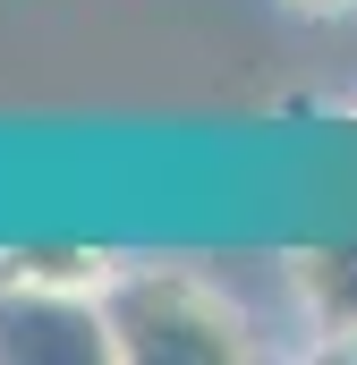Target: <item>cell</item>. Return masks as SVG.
Instances as JSON below:
<instances>
[{
	"label": "cell",
	"instance_id": "cell-1",
	"mask_svg": "<svg viewBox=\"0 0 357 365\" xmlns=\"http://www.w3.org/2000/svg\"><path fill=\"white\" fill-rule=\"evenodd\" d=\"M102 323H111V349L128 365H238L247 340V314L213 289V280L178 272V264H128V272L102 280Z\"/></svg>",
	"mask_w": 357,
	"mask_h": 365
},
{
	"label": "cell",
	"instance_id": "cell-2",
	"mask_svg": "<svg viewBox=\"0 0 357 365\" xmlns=\"http://www.w3.org/2000/svg\"><path fill=\"white\" fill-rule=\"evenodd\" d=\"M111 323H102V289H51V280L0 272V365H102Z\"/></svg>",
	"mask_w": 357,
	"mask_h": 365
},
{
	"label": "cell",
	"instance_id": "cell-3",
	"mask_svg": "<svg viewBox=\"0 0 357 365\" xmlns=\"http://www.w3.org/2000/svg\"><path fill=\"white\" fill-rule=\"evenodd\" d=\"M289 289L323 340H357V247H298Z\"/></svg>",
	"mask_w": 357,
	"mask_h": 365
},
{
	"label": "cell",
	"instance_id": "cell-4",
	"mask_svg": "<svg viewBox=\"0 0 357 365\" xmlns=\"http://www.w3.org/2000/svg\"><path fill=\"white\" fill-rule=\"evenodd\" d=\"M0 272L51 280V289H102L111 280V255H94V247H0Z\"/></svg>",
	"mask_w": 357,
	"mask_h": 365
}]
</instances>
